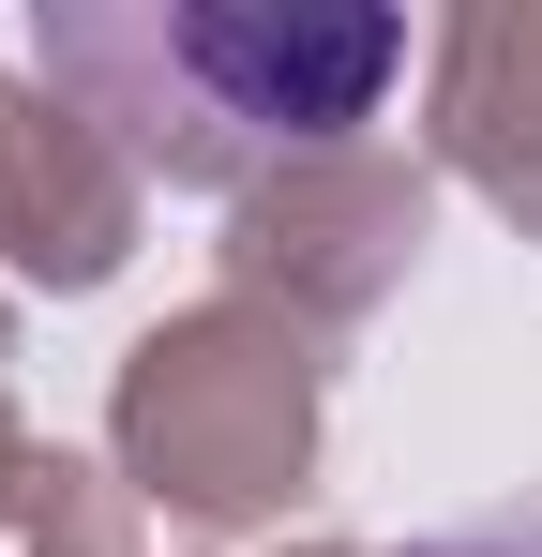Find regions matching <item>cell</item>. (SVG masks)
Segmentation results:
<instances>
[{
  "mask_svg": "<svg viewBox=\"0 0 542 557\" xmlns=\"http://www.w3.org/2000/svg\"><path fill=\"white\" fill-rule=\"evenodd\" d=\"M30 76L121 136L136 182L257 196L317 151H361V121L407 76V15L377 0H46Z\"/></svg>",
  "mask_w": 542,
  "mask_h": 557,
  "instance_id": "obj_1",
  "label": "cell"
},
{
  "mask_svg": "<svg viewBox=\"0 0 542 557\" xmlns=\"http://www.w3.org/2000/svg\"><path fill=\"white\" fill-rule=\"evenodd\" d=\"M317 437H332V362L317 332H286L257 301H181L151 317L121 376H106V467L167 512V528H271L301 482H317Z\"/></svg>",
  "mask_w": 542,
  "mask_h": 557,
  "instance_id": "obj_2",
  "label": "cell"
},
{
  "mask_svg": "<svg viewBox=\"0 0 542 557\" xmlns=\"http://www.w3.org/2000/svg\"><path fill=\"white\" fill-rule=\"evenodd\" d=\"M422 242H438V166L361 136V151H317L286 182L226 196L211 272H226V301H257L286 332H361L392 286L422 272Z\"/></svg>",
  "mask_w": 542,
  "mask_h": 557,
  "instance_id": "obj_3",
  "label": "cell"
},
{
  "mask_svg": "<svg viewBox=\"0 0 542 557\" xmlns=\"http://www.w3.org/2000/svg\"><path fill=\"white\" fill-rule=\"evenodd\" d=\"M136 211H151V182L121 166L106 121H76L46 76H0V286L90 301L136 257Z\"/></svg>",
  "mask_w": 542,
  "mask_h": 557,
  "instance_id": "obj_4",
  "label": "cell"
},
{
  "mask_svg": "<svg viewBox=\"0 0 542 557\" xmlns=\"http://www.w3.org/2000/svg\"><path fill=\"white\" fill-rule=\"evenodd\" d=\"M422 166L542 242V0H452L422 30Z\"/></svg>",
  "mask_w": 542,
  "mask_h": 557,
  "instance_id": "obj_5",
  "label": "cell"
},
{
  "mask_svg": "<svg viewBox=\"0 0 542 557\" xmlns=\"http://www.w3.org/2000/svg\"><path fill=\"white\" fill-rule=\"evenodd\" d=\"M0 557H151V497L121 482L106 453H30L15 482V512H0Z\"/></svg>",
  "mask_w": 542,
  "mask_h": 557,
  "instance_id": "obj_6",
  "label": "cell"
},
{
  "mask_svg": "<svg viewBox=\"0 0 542 557\" xmlns=\"http://www.w3.org/2000/svg\"><path fill=\"white\" fill-rule=\"evenodd\" d=\"M422 557H542V497L528 512H482V528H452V543H422Z\"/></svg>",
  "mask_w": 542,
  "mask_h": 557,
  "instance_id": "obj_7",
  "label": "cell"
},
{
  "mask_svg": "<svg viewBox=\"0 0 542 557\" xmlns=\"http://www.w3.org/2000/svg\"><path fill=\"white\" fill-rule=\"evenodd\" d=\"M30 453H46V437H30V422H15V392H0V512H15V482H30Z\"/></svg>",
  "mask_w": 542,
  "mask_h": 557,
  "instance_id": "obj_8",
  "label": "cell"
},
{
  "mask_svg": "<svg viewBox=\"0 0 542 557\" xmlns=\"http://www.w3.org/2000/svg\"><path fill=\"white\" fill-rule=\"evenodd\" d=\"M0 362H15V286H0Z\"/></svg>",
  "mask_w": 542,
  "mask_h": 557,
  "instance_id": "obj_9",
  "label": "cell"
},
{
  "mask_svg": "<svg viewBox=\"0 0 542 557\" xmlns=\"http://www.w3.org/2000/svg\"><path fill=\"white\" fill-rule=\"evenodd\" d=\"M286 557H361V543H286Z\"/></svg>",
  "mask_w": 542,
  "mask_h": 557,
  "instance_id": "obj_10",
  "label": "cell"
}]
</instances>
